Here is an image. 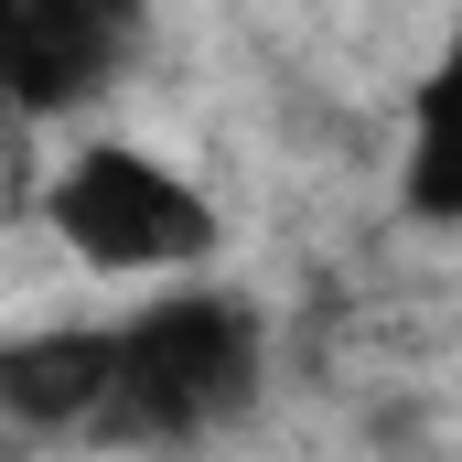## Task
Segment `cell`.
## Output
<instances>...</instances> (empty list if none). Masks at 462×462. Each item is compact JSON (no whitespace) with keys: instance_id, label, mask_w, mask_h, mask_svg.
Segmentation results:
<instances>
[{"instance_id":"7a4b0ae2","label":"cell","mask_w":462,"mask_h":462,"mask_svg":"<svg viewBox=\"0 0 462 462\" xmlns=\"http://www.w3.org/2000/svg\"><path fill=\"white\" fill-rule=\"evenodd\" d=\"M32 216L97 280H183V269H216V247H226L216 194L183 162H162L140 140H108V129L54 162V183L32 194Z\"/></svg>"},{"instance_id":"5b68a950","label":"cell","mask_w":462,"mask_h":462,"mask_svg":"<svg viewBox=\"0 0 462 462\" xmlns=\"http://www.w3.org/2000/svg\"><path fill=\"white\" fill-rule=\"evenodd\" d=\"M398 205L420 226L462 236V32L430 54V76L409 87V140H398Z\"/></svg>"},{"instance_id":"3957f363","label":"cell","mask_w":462,"mask_h":462,"mask_svg":"<svg viewBox=\"0 0 462 462\" xmlns=\"http://www.w3.org/2000/svg\"><path fill=\"white\" fill-rule=\"evenodd\" d=\"M151 0H0V97L11 118H87L129 76Z\"/></svg>"},{"instance_id":"6da1fadb","label":"cell","mask_w":462,"mask_h":462,"mask_svg":"<svg viewBox=\"0 0 462 462\" xmlns=\"http://www.w3.org/2000/svg\"><path fill=\"white\" fill-rule=\"evenodd\" d=\"M108 323H118V409L97 441L183 452V441H216L226 420H247L269 387V312L247 291H216L205 269L151 280Z\"/></svg>"},{"instance_id":"277c9868","label":"cell","mask_w":462,"mask_h":462,"mask_svg":"<svg viewBox=\"0 0 462 462\" xmlns=\"http://www.w3.org/2000/svg\"><path fill=\"white\" fill-rule=\"evenodd\" d=\"M118 409V323H43L0 345V420L22 441H97Z\"/></svg>"}]
</instances>
